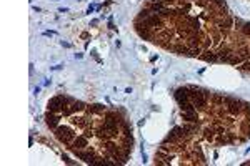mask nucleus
Listing matches in <instances>:
<instances>
[{
  "mask_svg": "<svg viewBox=\"0 0 250 166\" xmlns=\"http://www.w3.org/2000/svg\"><path fill=\"white\" fill-rule=\"evenodd\" d=\"M244 165H250V161H245V163Z\"/></svg>",
  "mask_w": 250,
  "mask_h": 166,
  "instance_id": "4",
  "label": "nucleus"
},
{
  "mask_svg": "<svg viewBox=\"0 0 250 166\" xmlns=\"http://www.w3.org/2000/svg\"><path fill=\"white\" fill-rule=\"evenodd\" d=\"M134 27L140 38L165 52L250 75V22L225 0H148Z\"/></svg>",
  "mask_w": 250,
  "mask_h": 166,
  "instance_id": "1",
  "label": "nucleus"
},
{
  "mask_svg": "<svg viewBox=\"0 0 250 166\" xmlns=\"http://www.w3.org/2000/svg\"><path fill=\"white\" fill-rule=\"evenodd\" d=\"M179 125L155 153V165H207L205 148L242 145L250 138V103L202 87L177 88Z\"/></svg>",
  "mask_w": 250,
  "mask_h": 166,
  "instance_id": "2",
  "label": "nucleus"
},
{
  "mask_svg": "<svg viewBox=\"0 0 250 166\" xmlns=\"http://www.w3.org/2000/svg\"><path fill=\"white\" fill-rule=\"evenodd\" d=\"M47 125L68 151L90 165H125L134 151L127 116L104 105L55 96L47 107Z\"/></svg>",
  "mask_w": 250,
  "mask_h": 166,
  "instance_id": "3",
  "label": "nucleus"
}]
</instances>
